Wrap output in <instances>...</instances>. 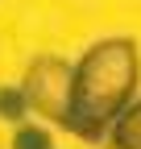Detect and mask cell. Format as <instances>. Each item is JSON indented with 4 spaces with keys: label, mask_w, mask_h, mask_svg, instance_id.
<instances>
[{
    "label": "cell",
    "mask_w": 141,
    "mask_h": 149,
    "mask_svg": "<svg viewBox=\"0 0 141 149\" xmlns=\"http://www.w3.org/2000/svg\"><path fill=\"white\" fill-rule=\"evenodd\" d=\"M137 91V46L129 37H104L79 58V66H70V104L66 120L83 141H104L112 120L133 104Z\"/></svg>",
    "instance_id": "obj_1"
},
{
    "label": "cell",
    "mask_w": 141,
    "mask_h": 149,
    "mask_svg": "<svg viewBox=\"0 0 141 149\" xmlns=\"http://www.w3.org/2000/svg\"><path fill=\"white\" fill-rule=\"evenodd\" d=\"M21 95H25V108L29 112H38V116L62 124L66 120V104H70V62L54 58V54L33 58Z\"/></svg>",
    "instance_id": "obj_2"
},
{
    "label": "cell",
    "mask_w": 141,
    "mask_h": 149,
    "mask_svg": "<svg viewBox=\"0 0 141 149\" xmlns=\"http://www.w3.org/2000/svg\"><path fill=\"white\" fill-rule=\"evenodd\" d=\"M108 141H112V149H141V100L129 104V108L112 120Z\"/></svg>",
    "instance_id": "obj_3"
},
{
    "label": "cell",
    "mask_w": 141,
    "mask_h": 149,
    "mask_svg": "<svg viewBox=\"0 0 141 149\" xmlns=\"http://www.w3.org/2000/svg\"><path fill=\"white\" fill-rule=\"evenodd\" d=\"M13 149H54V141H50L46 128H38V124H21V128L13 133Z\"/></svg>",
    "instance_id": "obj_4"
},
{
    "label": "cell",
    "mask_w": 141,
    "mask_h": 149,
    "mask_svg": "<svg viewBox=\"0 0 141 149\" xmlns=\"http://www.w3.org/2000/svg\"><path fill=\"white\" fill-rule=\"evenodd\" d=\"M25 95H21V87H8V91H0V120H8V124H17L25 116Z\"/></svg>",
    "instance_id": "obj_5"
}]
</instances>
